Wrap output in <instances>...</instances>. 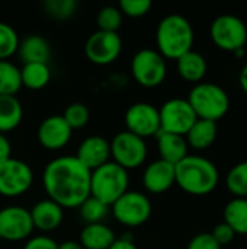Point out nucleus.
Masks as SVG:
<instances>
[{
    "mask_svg": "<svg viewBox=\"0 0 247 249\" xmlns=\"http://www.w3.org/2000/svg\"><path fill=\"white\" fill-rule=\"evenodd\" d=\"M90 174L76 156H58L44 168L42 185L63 209H79L90 197Z\"/></svg>",
    "mask_w": 247,
    "mask_h": 249,
    "instance_id": "nucleus-1",
    "label": "nucleus"
},
{
    "mask_svg": "<svg viewBox=\"0 0 247 249\" xmlns=\"http://www.w3.org/2000/svg\"><path fill=\"white\" fill-rule=\"evenodd\" d=\"M218 181V169L207 158L188 155L175 165V184L188 194L207 196L217 188Z\"/></svg>",
    "mask_w": 247,
    "mask_h": 249,
    "instance_id": "nucleus-2",
    "label": "nucleus"
},
{
    "mask_svg": "<svg viewBox=\"0 0 247 249\" xmlns=\"http://www.w3.org/2000/svg\"><path fill=\"white\" fill-rule=\"evenodd\" d=\"M194 28L191 22L182 15H167L157 25V51L165 58L178 60L181 55L191 51L194 45Z\"/></svg>",
    "mask_w": 247,
    "mask_h": 249,
    "instance_id": "nucleus-3",
    "label": "nucleus"
},
{
    "mask_svg": "<svg viewBox=\"0 0 247 249\" xmlns=\"http://www.w3.org/2000/svg\"><path fill=\"white\" fill-rule=\"evenodd\" d=\"M197 118L217 123L230 109L229 93L211 82H199L191 89L188 99Z\"/></svg>",
    "mask_w": 247,
    "mask_h": 249,
    "instance_id": "nucleus-4",
    "label": "nucleus"
},
{
    "mask_svg": "<svg viewBox=\"0 0 247 249\" xmlns=\"http://www.w3.org/2000/svg\"><path fill=\"white\" fill-rule=\"evenodd\" d=\"M128 171L112 160L106 162L90 174V196L109 207L128 191Z\"/></svg>",
    "mask_w": 247,
    "mask_h": 249,
    "instance_id": "nucleus-5",
    "label": "nucleus"
},
{
    "mask_svg": "<svg viewBox=\"0 0 247 249\" xmlns=\"http://www.w3.org/2000/svg\"><path fill=\"white\" fill-rule=\"evenodd\" d=\"M131 73L134 80L144 88L160 86L167 74L166 58L157 50L143 48L132 57Z\"/></svg>",
    "mask_w": 247,
    "mask_h": 249,
    "instance_id": "nucleus-6",
    "label": "nucleus"
},
{
    "mask_svg": "<svg viewBox=\"0 0 247 249\" xmlns=\"http://www.w3.org/2000/svg\"><path fill=\"white\" fill-rule=\"evenodd\" d=\"M210 36L215 47L234 54L246 45L247 26L234 15H221L213 20L210 26Z\"/></svg>",
    "mask_w": 247,
    "mask_h": 249,
    "instance_id": "nucleus-7",
    "label": "nucleus"
},
{
    "mask_svg": "<svg viewBox=\"0 0 247 249\" xmlns=\"http://www.w3.org/2000/svg\"><path fill=\"white\" fill-rule=\"evenodd\" d=\"M111 212L121 225L137 228L150 219L153 206L146 194L128 190L111 206Z\"/></svg>",
    "mask_w": 247,
    "mask_h": 249,
    "instance_id": "nucleus-8",
    "label": "nucleus"
},
{
    "mask_svg": "<svg viewBox=\"0 0 247 249\" xmlns=\"http://www.w3.org/2000/svg\"><path fill=\"white\" fill-rule=\"evenodd\" d=\"M111 158L116 165L128 169H135L141 166L147 159V144L146 140L124 130L114 136L109 142Z\"/></svg>",
    "mask_w": 247,
    "mask_h": 249,
    "instance_id": "nucleus-9",
    "label": "nucleus"
},
{
    "mask_svg": "<svg viewBox=\"0 0 247 249\" xmlns=\"http://www.w3.org/2000/svg\"><path fill=\"white\" fill-rule=\"evenodd\" d=\"M159 115H160V131L172 133L183 137L198 120L189 102L182 98H173L166 101L159 109Z\"/></svg>",
    "mask_w": 247,
    "mask_h": 249,
    "instance_id": "nucleus-10",
    "label": "nucleus"
},
{
    "mask_svg": "<svg viewBox=\"0 0 247 249\" xmlns=\"http://www.w3.org/2000/svg\"><path fill=\"white\" fill-rule=\"evenodd\" d=\"M33 182V172L31 166L20 160L10 158L0 162V194L6 197H17L26 193Z\"/></svg>",
    "mask_w": 247,
    "mask_h": 249,
    "instance_id": "nucleus-11",
    "label": "nucleus"
},
{
    "mask_svg": "<svg viewBox=\"0 0 247 249\" xmlns=\"http://www.w3.org/2000/svg\"><path fill=\"white\" fill-rule=\"evenodd\" d=\"M125 130L141 137H151L160 133L159 109L148 102L132 104L124 115Z\"/></svg>",
    "mask_w": 247,
    "mask_h": 249,
    "instance_id": "nucleus-12",
    "label": "nucleus"
},
{
    "mask_svg": "<svg viewBox=\"0 0 247 249\" xmlns=\"http://www.w3.org/2000/svg\"><path fill=\"white\" fill-rule=\"evenodd\" d=\"M122 51V39L118 32H105L96 31L93 32L84 47L86 57L89 61L98 66H106L114 63Z\"/></svg>",
    "mask_w": 247,
    "mask_h": 249,
    "instance_id": "nucleus-13",
    "label": "nucleus"
},
{
    "mask_svg": "<svg viewBox=\"0 0 247 249\" xmlns=\"http://www.w3.org/2000/svg\"><path fill=\"white\" fill-rule=\"evenodd\" d=\"M33 232V223L28 209L9 206L0 209V238L1 241H23Z\"/></svg>",
    "mask_w": 247,
    "mask_h": 249,
    "instance_id": "nucleus-14",
    "label": "nucleus"
},
{
    "mask_svg": "<svg viewBox=\"0 0 247 249\" xmlns=\"http://www.w3.org/2000/svg\"><path fill=\"white\" fill-rule=\"evenodd\" d=\"M73 130L64 121L63 115L47 117L38 127V142L48 150L63 149L71 139Z\"/></svg>",
    "mask_w": 247,
    "mask_h": 249,
    "instance_id": "nucleus-15",
    "label": "nucleus"
},
{
    "mask_svg": "<svg viewBox=\"0 0 247 249\" xmlns=\"http://www.w3.org/2000/svg\"><path fill=\"white\" fill-rule=\"evenodd\" d=\"M76 158L92 172L109 162L111 144L102 136H89L80 143Z\"/></svg>",
    "mask_w": 247,
    "mask_h": 249,
    "instance_id": "nucleus-16",
    "label": "nucleus"
},
{
    "mask_svg": "<svg viewBox=\"0 0 247 249\" xmlns=\"http://www.w3.org/2000/svg\"><path fill=\"white\" fill-rule=\"evenodd\" d=\"M144 188L151 194H162L175 185V165L157 159L147 165L143 174Z\"/></svg>",
    "mask_w": 247,
    "mask_h": 249,
    "instance_id": "nucleus-17",
    "label": "nucleus"
},
{
    "mask_svg": "<svg viewBox=\"0 0 247 249\" xmlns=\"http://www.w3.org/2000/svg\"><path fill=\"white\" fill-rule=\"evenodd\" d=\"M29 213L33 229H38L41 232H51L57 229L64 219V209L49 198L38 201L29 210Z\"/></svg>",
    "mask_w": 247,
    "mask_h": 249,
    "instance_id": "nucleus-18",
    "label": "nucleus"
},
{
    "mask_svg": "<svg viewBox=\"0 0 247 249\" xmlns=\"http://www.w3.org/2000/svg\"><path fill=\"white\" fill-rule=\"evenodd\" d=\"M23 61V64L28 63H45L48 64V60L51 57V47L49 42L42 35H28L25 39L19 41V47L16 51Z\"/></svg>",
    "mask_w": 247,
    "mask_h": 249,
    "instance_id": "nucleus-19",
    "label": "nucleus"
},
{
    "mask_svg": "<svg viewBox=\"0 0 247 249\" xmlns=\"http://www.w3.org/2000/svg\"><path fill=\"white\" fill-rule=\"evenodd\" d=\"M156 137H157V149L162 160L176 165L188 156L189 146L183 136L160 131Z\"/></svg>",
    "mask_w": 247,
    "mask_h": 249,
    "instance_id": "nucleus-20",
    "label": "nucleus"
},
{
    "mask_svg": "<svg viewBox=\"0 0 247 249\" xmlns=\"http://www.w3.org/2000/svg\"><path fill=\"white\" fill-rule=\"evenodd\" d=\"M176 67H178V73L179 76L191 83H199L208 70V64L207 60L202 54L191 50L188 53H185L183 55H181L176 60Z\"/></svg>",
    "mask_w": 247,
    "mask_h": 249,
    "instance_id": "nucleus-21",
    "label": "nucleus"
},
{
    "mask_svg": "<svg viewBox=\"0 0 247 249\" xmlns=\"http://www.w3.org/2000/svg\"><path fill=\"white\" fill-rule=\"evenodd\" d=\"M115 241V232L108 225L92 223L82 229L79 242L83 249H109Z\"/></svg>",
    "mask_w": 247,
    "mask_h": 249,
    "instance_id": "nucleus-22",
    "label": "nucleus"
},
{
    "mask_svg": "<svg viewBox=\"0 0 247 249\" xmlns=\"http://www.w3.org/2000/svg\"><path fill=\"white\" fill-rule=\"evenodd\" d=\"M217 134H218L217 123L198 118L195 124L191 127V130L186 133L185 139L189 147L197 150H205L214 144Z\"/></svg>",
    "mask_w": 247,
    "mask_h": 249,
    "instance_id": "nucleus-23",
    "label": "nucleus"
},
{
    "mask_svg": "<svg viewBox=\"0 0 247 249\" xmlns=\"http://www.w3.org/2000/svg\"><path fill=\"white\" fill-rule=\"evenodd\" d=\"M23 118L22 104L16 96L0 95V133L6 134L15 130Z\"/></svg>",
    "mask_w": 247,
    "mask_h": 249,
    "instance_id": "nucleus-24",
    "label": "nucleus"
},
{
    "mask_svg": "<svg viewBox=\"0 0 247 249\" xmlns=\"http://www.w3.org/2000/svg\"><path fill=\"white\" fill-rule=\"evenodd\" d=\"M224 223L236 235L247 236V198H233L224 207Z\"/></svg>",
    "mask_w": 247,
    "mask_h": 249,
    "instance_id": "nucleus-25",
    "label": "nucleus"
},
{
    "mask_svg": "<svg viewBox=\"0 0 247 249\" xmlns=\"http://www.w3.org/2000/svg\"><path fill=\"white\" fill-rule=\"evenodd\" d=\"M51 79V70L49 66L45 63H28L23 64L20 69V80L22 86H26L28 89L38 90L48 85Z\"/></svg>",
    "mask_w": 247,
    "mask_h": 249,
    "instance_id": "nucleus-26",
    "label": "nucleus"
},
{
    "mask_svg": "<svg viewBox=\"0 0 247 249\" xmlns=\"http://www.w3.org/2000/svg\"><path fill=\"white\" fill-rule=\"evenodd\" d=\"M20 88V69L10 60H0V95L15 96Z\"/></svg>",
    "mask_w": 247,
    "mask_h": 249,
    "instance_id": "nucleus-27",
    "label": "nucleus"
},
{
    "mask_svg": "<svg viewBox=\"0 0 247 249\" xmlns=\"http://www.w3.org/2000/svg\"><path fill=\"white\" fill-rule=\"evenodd\" d=\"M226 185L236 198H247V160L239 162L230 169Z\"/></svg>",
    "mask_w": 247,
    "mask_h": 249,
    "instance_id": "nucleus-28",
    "label": "nucleus"
},
{
    "mask_svg": "<svg viewBox=\"0 0 247 249\" xmlns=\"http://www.w3.org/2000/svg\"><path fill=\"white\" fill-rule=\"evenodd\" d=\"M79 213H80V217L86 222V225L103 223L105 217L109 213V206H106L100 200H98V198L90 196L89 198H86L80 204Z\"/></svg>",
    "mask_w": 247,
    "mask_h": 249,
    "instance_id": "nucleus-29",
    "label": "nucleus"
},
{
    "mask_svg": "<svg viewBox=\"0 0 247 249\" xmlns=\"http://www.w3.org/2000/svg\"><path fill=\"white\" fill-rule=\"evenodd\" d=\"M17 32L6 22H0V60H9L19 47Z\"/></svg>",
    "mask_w": 247,
    "mask_h": 249,
    "instance_id": "nucleus-30",
    "label": "nucleus"
},
{
    "mask_svg": "<svg viewBox=\"0 0 247 249\" xmlns=\"http://www.w3.org/2000/svg\"><path fill=\"white\" fill-rule=\"evenodd\" d=\"M98 31L118 32L122 23V13L118 6H105L98 13Z\"/></svg>",
    "mask_w": 247,
    "mask_h": 249,
    "instance_id": "nucleus-31",
    "label": "nucleus"
},
{
    "mask_svg": "<svg viewBox=\"0 0 247 249\" xmlns=\"http://www.w3.org/2000/svg\"><path fill=\"white\" fill-rule=\"evenodd\" d=\"M63 118H64V121L68 124V127L71 130H79V128H83L89 123L90 112H89V108L84 104L73 102L66 108V111L63 114Z\"/></svg>",
    "mask_w": 247,
    "mask_h": 249,
    "instance_id": "nucleus-32",
    "label": "nucleus"
},
{
    "mask_svg": "<svg viewBox=\"0 0 247 249\" xmlns=\"http://www.w3.org/2000/svg\"><path fill=\"white\" fill-rule=\"evenodd\" d=\"M77 9L76 0H47L44 1V10L48 16L57 20H66L74 15Z\"/></svg>",
    "mask_w": 247,
    "mask_h": 249,
    "instance_id": "nucleus-33",
    "label": "nucleus"
},
{
    "mask_svg": "<svg viewBox=\"0 0 247 249\" xmlns=\"http://www.w3.org/2000/svg\"><path fill=\"white\" fill-rule=\"evenodd\" d=\"M122 16L127 15L130 18H141L148 13L151 9L150 0H121L118 4Z\"/></svg>",
    "mask_w": 247,
    "mask_h": 249,
    "instance_id": "nucleus-34",
    "label": "nucleus"
},
{
    "mask_svg": "<svg viewBox=\"0 0 247 249\" xmlns=\"http://www.w3.org/2000/svg\"><path fill=\"white\" fill-rule=\"evenodd\" d=\"M186 249H221V247L211 233H198L189 241Z\"/></svg>",
    "mask_w": 247,
    "mask_h": 249,
    "instance_id": "nucleus-35",
    "label": "nucleus"
},
{
    "mask_svg": "<svg viewBox=\"0 0 247 249\" xmlns=\"http://www.w3.org/2000/svg\"><path fill=\"white\" fill-rule=\"evenodd\" d=\"M211 235H213V238L217 241V244H218L221 248H223L224 245H229V244L234 239V236H236V233L233 232V229H231L229 225H226L224 222L220 223V225H217V226L213 229Z\"/></svg>",
    "mask_w": 247,
    "mask_h": 249,
    "instance_id": "nucleus-36",
    "label": "nucleus"
},
{
    "mask_svg": "<svg viewBox=\"0 0 247 249\" xmlns=\"http://www.w3.org/2000/svg\"><path fill=\"white\" fill-rule=\"evenodd\" d=\"M57 247H58V244L52 238H49L47 235H38V236L31 238L25 244L23 249H57Z\"/></svg>",
    "mask_w": 247,
    "mask_h": 249,
    "instance_id": "nucleus-37",
    "label": "nucleus"
},
{
    "mask_svg": "<svg viewBox=\"0 0 247 249\" xmlns=\"http://www.w3.org/2000/svg\"><path fill=\"white\" fill-rule=\"evenodd\" d=\"M12 153V146H10V142L7 140V137L4 134L0 133V162H4L7 159H10Z\"/></svg>",
    "mask_w": 247,
    "mask_h": 249,
    "instance_id": "nucleus-38",
    "label": "nucleus"
},
{
    "mask_svg": "<svg viewBox=\"0 0 247 249\" xmlns=\"http://www.w3.org/2000/svg\"><path fill=\"white\" fill-rule=\"evenodd\" d=\"M109 249H138V247L128 238H116Z\"/></svg>",
    "mask_w": 247,
    "mask_h": 249,
    "instance_id": "nucleus-39",
    "label": "nucleus"
},
{
    "mask_svg": "<svg viewBox=\"0 0 247 249\" xmlns=\"http://www.w3.org/2000/svg\"><path fill=\"white\" fill-rule=\"evenodd\" d=\"M57 249H83V247L77 241H64L61 244H58Z\"/></svg>",
    "mask_w": 247,
    "mask_h": 249,
    "instance_id": "nucleus-40",
    "label": "nucleus"
},
{
    "mask_svg": "<svg viewBox=\"0 0 247 249\" xmlns=\"http://www.w3.org/2000/svg\"><path fill=\"white\" fill-rule=\"evenodd\" d=\"M239 83H240V86H242V89H243V92L247 95V64L242 69V71H240V76H239Z\"/></svg>",
    "mask_w": 247,
    "mask_h": 249,
    "instance_id": "nucleus-41",
    "label": "nucleus"
},
{
    "mask_svg": "<svg viewBox=\"0 0 247 249\" xmlns=\"http://www.w3.org/2000/svg\"><path fill=\"white\" fill-rule=\"evenodd\" d=\"M0 242H1V238H0Z\"/></svg>",
    "mask_w": 247,
    "mask_h": 249,
    "instance_id": "nucleus-42",
    "label": "nucleus"
},
{
    "mask_svg": "<svg viewBox=\"0 0 247 249\" xmlns=\"http://www.w3.org/2000/svg\"><path fill=\"white\" fill-rule=\"evenodd\" d=\"M246 238H247V236H246Z\"/></svg>",
    "mask_w": 247,
    "mask_h": 249,
    "instance_id": "nucleus-43",
    "label": "nucleus"
}]
</instances>
